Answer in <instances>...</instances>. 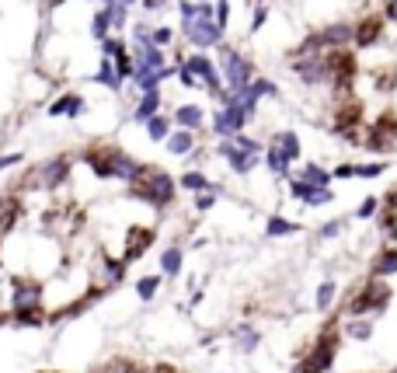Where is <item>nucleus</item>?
Masks as SVG:
<instances>
[{
  "mask_svg": "<svg viewBox=\"0 0 397 373\" xmlns=\"http://www.w3.org/2000/svg\"><path fill=\"white\" fill-rule=\"evenodd\" d=\"M223 77H226V84H230V94H237V91H244L251 84V63L241 56V52L226 49L223 52Z\"/></svg>",
  "mask_w": 397,
  "mask_h": 373,
  "instance_id": "nucleus-1",
  "label": "nucleus"
},
{
  "mask_svg": "<svg viewBox=\"0 0 397 373\" xmlns=\"http://www.w3.org/2000/svg\"><path fill=\"white\" fill-rule=\"evenodd\" d=\"M136 195H143V199L164 206V202L175 199V182H171V175H167V171L153 168V171H147V189H136Z\"/></svg>",
  "mask_w": 397,
  "mask_h": 373,
  "instance_id": "nucleus-2",
  "label": "nucleus"
},
{
  "mask_svg": "<svg viewBox=\"0 0 397 373\" xmlns=\"http://www.w3.org/2000/svg\"><path fill=\"white\" fill-rule=\"evenodd\" d=\"M244 122H248V112H244V105H241L234 94L226 98V109H223L219 116H213V129H216L219 136H226V133H241Z\"/></svg>",
  "mask_w": 397,
  "mask_h": 373,
  "instance_id": "nucleus-3",
  "label": "nucleus"
},
{
  "mask_svg": "<svg viewBox=\"0 0 397 373\" xmlns=\"http://www.w3.org/2000/svg\"><path fill=\"white\" fill-rule=\"evenodd\" d=\"M387 300H390V290H387L383 283H369V286L349 303V314H376V310L387 307Z\"/></svg>",
  "mask_w": 397,
  "mask_h": 373,
  "instance_id": "nucleus-4",
  "label": "nucleus"
},
{
  "mask_svg": "<svg viewBox=\"0 0 397 373\" xmlns=\"http://www.w3.org/2000/svg\"><path fill=\"white\" fill-rule=\"evenodd\" d=\"M334 349H338V342L328 335V339H321L317 345H314V352L307 356V363H303V373H328L331 370V363H334Z\"/></svg>",
  "mask_w": 397,
  "mask_h": 373,
  "instance_id": "nucleus-5",
  "label": "nucleus"
},
{
  "mask_svg": "<svg viewBox=\"0 0 397 373\" xmlns=\"http://www.w3.org/2000/svg\"><path fill=\"white\" fill-rule=\"evenodd\" d=\"M185 32H189V39H192L195 45H213V42H219V35H223V28H219L216 21H206V18L185 21Z\"/></svg>",
  "mask_w": 397,
  "mask_h": 373,
  "instance_id": "nucleus-6",
  "label": "nucleus"
},
{
  "mask_svg": "<svg viewBox=\"0 0 397 373\" xmlns=\"http://www.w3.org/2000/svg\"><path fill=\"white\" fill-rule=\"evenodd\" d=\"M293 70L307 81V84H321V81H331V63L324 56H307L300 63H293Z\"/></svg>",
  "mask_w": 397,
  "mask_h": 373,
  "instance_id": "nucleus-7",
  "label": "nucleus"
},
{
  "mask_svg": "<svg viewBox=\"0 0 397 373\" xmlns=\"http://www.w3.org/2000/svg\"><path fill=\"white\" fill-rule=\"evenodd\" d=\"M67 175H70V157H52V161H45V164L39 168V182H42L45 189L63 185Z\"/></svg>",
  "mask_w": 397,
  "mask_h": 373,
  "instance_id": "nucleus-8",
  "label": "nucleus"
},
{
  "mask_svg": "<svg viewBox=\"0 0 397 373\" xmlns=\"http://www.w3.org/2000/svg\"><path fill=\"white\" fill-rule=\"evenodd\" d=\"M39 300H42V286H39V283L14 279V286H11V303H14V310H21V307H39Z\"/></svg>",
  "mask_w": 397,
  "mask_h": 373,
  "instance_id": "nucleus-9",
  "label": "nucleus"
},
{
  "mask_svg": "<svg viewBox=\"0 0 397 373\" xmlns=\"http://www.w3.org/2000/svg\"><path fill=\"white\" fill-rule=\"evenodd\" d=\"M185 67H189L199 81H206L213 94H223V87H219V74H216V67H213L206 56H192V60H185Z\"/></svg>",
  "mask_w": 397,
  "mask_h": 373,
  "instance_id": "nucleus-10",
  "label": "nucleus"
},
{
  "mask_svg": "<svg viewBox=\"0 0 397 373\" xmlns=\"http://www.w3.org/2000/svg\"><path fill=\"white\" fill-rule=\"evenodd\" d=\"M219 153H223L226 161H230V168H234V171H241V175H248V171L258 164V153H251V150H237L234 143H223V147H219Z\"/></svg>",
  "mask_w": 397,
  "mask_h": 373,
  "instance_id": "nucleus-11",
  "label": "nucleus"
},
{
  "mask_svg": "<svg viewBox=\"0 0 397 373\" xmlns=\"http://www.w3.org/2000/svg\"><path fill=\"white\" fill-rule=\"evenodd\" d=\"M290 192H293L297 199H303L307 206H324V202H331V192H328V189H314V185H307V182H300V178H293Z\"/></svg>",
  "mask_w": 397,
  "mask_h": 373,
  "instance_id": "nucleus-12",
  "label": "nucleus"
},
{
  "mask_svg": "<svg viewBox=\"0 0 397 373\" xmlns=\"http://www.w3.org/2000/svg\"><path fill=\"white\" fill-rule=\"evenodd\" d=\"M84 112V98H77V94H63V98H56L52 105H49V116L56 119V116H81Z\"/></svg>",
  "mask_w": 397,
  "mask_h": 373,
  "instance_id": "nucleus-13",
  "label": "nucleus"
},
{
  "mask_svg": "<svg viewBox=\"0 0 397 373\" xmlns=\"http://www.w3.org/2000/svg\"><path fill=\"white\" fill-rule=\"evenodd\" d=\"M157 109H160V87H143V98L136 105V119L147 122L150 116H157Z\"/></svg>",
  "mask_w": 397,
  "mask_h": 373,
  "instance_id": "nucleus-14",
  "label": "nucleus"
},
{
  "mask_svg": "<svg viewBox=\"0 0 397 373\" xmlns=\"http://www.w3.org/2000/svg\"><path fill=\"white\" fill-rule=\"evenodd\" d=\"M272 147L286 157V161H297V157H300V140H297V133H279Z\"/></svg>",
  "mask_w": 397,
  "mask_h": 373,
  "instance_id": "nucleus-15",
  "label": "nucleus"
},
{
  "mask_svg": "<svg viewBox=\"0 0 397 373\" xmlns=\"http://www.w3.org/2000/svg\"><path fill=\"white\" fill-rule=\"evenodd\" d=\"M167 140V150L171 153H192V147H195V136H192V129H182V133H171V136H164Z\"/></svg>",
  "mask_w": 397,
  "mask_h": 373,
  "instance_id": "nucleus-16",
  "label": "nucleus"
},
{
  "mask_svg": "<svg viewBox=\"0 0 397 373\" xmlns=\"http://www.w3.org/2000/svg\"><path fill=\"white\" fill-rule=\"evenodd\" d=\"M175 122H178L182 129H195V126L202 122V109H199V105H182V109L175 112Z\"/></svg>",
  "mask_w": 397,
  "mask_h": 373,
  "instance_id": "nucleus-17",
  "label": "nucleus"
},
{
  "mask_svg": "<svg viewBox=\"0 0 397 373\" xmlns=\"http://www.w3.org/2000/svg\"><path fill=\"white\" fill-rule=\"evenodd\" d=\"M300 182H307V185H314V189H328L331 175H328L324 168H317V164H307V168L300 171Z\"/></svg>",
  "mask_w": 397,
  "mask_h": 373,
  "instance_id": "nucleus-18",
  "label": "nucleus"
},
{
  "mask_svg": "<svg viewBox=\"0 0 397 373\" xmlns=\"http://www.w3.org/2000/svg\"><path fill=\"white\" fill-rule=\"evenodd\" d=\"M98 84H108V87H119V77H116V67H111V56H105L98 63V74H94Z\"/></svg>",
  "mask_w": 397,
  "mask_h": 373,
  "instance_id": "nucleus-19",
  "label": "nucleus"
},
{
  "mask_svg": "<svg viewBox=\"0 0 397 373\" xmlns=\"http://www.w3.org/2000/svg\"><path fill=\"white\" fill-rule=\"evenodd\" d=\"M397 273V251H383L380 262L373 265V276H394Z\"/></svg>",
  "mask_w": 397,
  "mask_h": 373,
  "instance_id": "nucleus-20",
  "label": "nucleus"
},
{
  "mask_svg": "<svg viewBox=\"0 0 397 373\" xmlns=\"http://www.w3.org/2000/svg\"><path fill=\"white\" fill-rule=\"evenodd\" d=\"M265 161H268V168L275 171V175H290V161L282 157L275 147H265Z\"/></svg>",
  "mask_w": 397,
  "mask_h": 373,
  "instance_id": "nucleus-21",
  "label": "nucleus"
},
{
  "mask_svg": "<svg viewBox=\"0 0 397 373\" xmlns=\"http://www.w3.org/2000/svg\"><path fill=\"white\" fill-rule=\"evenodd\" d=\"M108 25H111V18H108V8H101L98 14H94V21H91V35L101 42V39H108Z\"/></svg>",
  "mask_w": 397,
  "mask_h": 373,
  "instance_id": "nucleus-22",
  "label": "nucleus"
},
{
  "mask_svg": "<svg viewBox=\"0 0 397 373\" xmlns=\"http://www.w3.org/2000/svg\"><path fill=\"white\" fill-rule=\"evenodd\" d=\"M352 35H359V45H369V42H373V39L380 35V21H376V18H366L359 32L352 28Z\"/></svg>",
  "mask_w": 397,
  "mask_h": 373,
  "instance_id": "nucleus-23",
  "label": "nucleus"
},
{
  "mask_svg": "<svg viewBox=\"0 0 397 373\" xmlns=\"http://www.w3.org/2000/svg\"><path fill=\"white\" fill-rule=\"evenodd\" d=\"M133 70H136V63L129 60V52L119 49V52H116V77H119V81H122V77H133Z\"/></svg>",
  "mask_w": 397,
  "mask_h": 373,
  "instance_id": "nucleus-24",
  "label": "nucleus"
},
{
  "mask_svg": "<svg viewBox=\"0 0 397 373\" xmlns=\"http://www.w3.org/2000/svg\"><path fill=\"white\" fill-rule=\"evenodd\" d=\"M265 231H268L272 237H282V234H293V231H297V224H290V220H282V217H268Z\"/></svg>",
  "mask_w": 397,
  "mask_h": 373,
  "instance_id": "nucleus-25",
  "label": "nucleus"
},
{
  "mask_svg": "<svg viewBox=\"0 0 397 373\" xmlns=\"http://www.w3.org/2000/svg\"><path fill=\"white\" fill-rule=\"evenodd\" d=\"M160 265H164V273H167V276H175V273L182 269V251H178V248H171V251H164Z\"/></svg>",
  "mask_w": 397,
  "mask_h": 373,
  "instance_id": "nucleus-26",
  "label": "nucleus"
},
{
  "mask_svg": "<svg viewBox=\"0 0 397 373\" xmlns=\"http://www.w3.org/2000/svg\"><path fill=\"white\" fill-rule=\"evenodd\" d=\"M147 133H150L153 140H164V136H167V119H160V116H150V119H147Z\"/></svg>",
  "mask_w": 397,
  "mask_h": 373,
  "instance_id": "nucleus-27",
  "label": "nucleus"
},
{
  "mask_svg": "<svg viewBox=\"0 0 397 373\" xmlns=\"http://www.w3.org/2000/svg\"><path fill=\"white\" fill-rule=\"evenodd\" d=\"M209 182H206V175L202 171H189L185 178H182V189H192V192H202Z\"/></svg>",
  "mask_w": 397,
  "mask_h": 373,
  "instance_id": "nucleus-28",
  "label": "nucleus"
},
{
  "mask_svg": "<svg viewBox=\"0 0 397 373\" xmlns=\"http://www.w3.org/2000/svg\"><path fill=\"white\" fill-rule=\"evenodd\" d=\"M157 286H160V279H157V276H147V279H140V283H136V293H140V300H150V297L157 293Z\"/></svg>",
  "mask_w": 397,
  "mask_h": 373,
  "instance_id": "nucleus-29",
  "label": "nucleus"
},
{
  "mask_svg": "<svg viewBox=\"0 0 397 373\" xmlns=\"http://www.w3.org/2000/svg\"><path fill=\"white\" fill-rule=\"evenodd\" d=\"M234 339H237V342H241V349H248V352L258 345V332H251V328H237V332H234Z\"/></svg>",
  "mask_w": 397,
  "mask_h": 373,
  "instance_id": "nucleus-30",
  "label": "nucleus"
},
{
  "mask_svg": "<svg viewBox=\"0 0 397 373\" xmlns=\"http://www.w3.org/2000/svg\"><path fill=\"white\" fill-rule=\"evenodd\" d=\"M331 300H334V283H321V290H317V307L328 310Z\"/></svg>",
  "mask_w": 397,
  "mask_h": 373,
  "instance_id": "nucleus-31",
  "label": "nucleus"
},
{
  "mask_svg": "<svg viewBox=\"0 0 397 373\" xmlns=\"http://www.w3.org/2000/svg\"><path fill=\"white\" fill-rule=\"evenodd\" d=\"M369 335H373V328H369L366 321H352V325H349V339H359V342H366Z\"/></svg>",
  "mask_w": 397,
  "mask_h": 373,
  "instance_id": "nucleus-32",
  "label": "nucleus"
},
{
  "mask_svg": "<svg viewBox=\"0 0 397 373\" xmlns=\"http://www.w3.org/2000/svg\"><path fill=\"white\" fill-rule=\"evenodd\" d=\"M213 18H216V25H219V28H226V18H230V0H219L216 11H213Z\"/></svg>",
  "mask_w": 397,
  "mask_h": 373,
  "instance_id": "nucleus-33",
  "label": "nucleus"
},
{
  "mask_svg": "<svg viewBox=\"0 0 397 373\" xmlns=\"http://www.w3.org/2000/svg\"><path fill=\"white\" fill-rule=\"evenodd\" d=\"M380 171H383V164H363V168L356 164V178H376Z\"/></svg>",
  "mask_w": 397,
  "mask_h": 373,
  "instance_id": "nucleus-34",
  "label": "nucleus"
},
{
  "mask_svg": "<svg viewBox=\"0 0 397 373\" xmlns=\"http://www.w3.org/2000/svg\"><path fill=\"white\" fill-rule=\"evenodd\" d=\"M209 206H216V189L199 192V199H195V209H209Z\"/></svg>",
  "mask_w": 397,
  "mask_h": 373,
  "instance_id": "nucleus-35",
  "label": "nucleus"
},
{
  "mask_svg": "<svg viewBox=\"0 0 397 373\" xmlns=\"http://www.w3.org/2000/svg\"><path fill=\"white\" fill-rule=\"evenodd\" d=\"M178 11H182V21H192V18L199 14V4H192V0H185V4H182Z\"/></svg>",
  "mask_w": 397,
  "mask_h": 373,
  "instance_id": "nucleus-36",
  "label": "nucleus"
},
{
  "mask_svg": "<svg viewBox=\"0 0 397 373\" xmlns=\"http://www.w3.org/2000/svg\"><path fill=\"white\" fill-rule=\"evenodd\" d=\"M14 164H21V153H4V157H0V171H8Z\"/></svg>",
  "mask_w": 397,
  "mask_h": 373,
  "instance_id": "nucleus-37",
  "label": "nucleus"
},
{
  "mask_svg": "<svg viewBox=\"0 0 397 373\" xmlns=\"http://www.w3.org/2000/svg\"><path fill=\"white\" fill-rule=\"evenodd\" d=\"M150 42H157V45H167V42H171V28H157V32L150 35Z\"/></svg>",
  "mask_w": 397,
  "mask_h": 373,
  "instance_id": "nucleus-38",
  "label": "nucleus"
},
{
  "mask_svg": "<svg viewBox=\"0 0 397 373\" xmlns=\"http://www.w3.org/2000/svg\"><path fill=\"white\" fill-rule=\"evenodd\" d=\"M376 213V199H363V206H359V217H373Z\"/></svg>",
  "mask_w": 397,
  "mask_h": 373,
  "instance_id": "nucleus-39",
  "label": "nucleus"
},
{
  "mask_svg": "<svg viewBox=\"0 0 397 373\" xmlns=\"http://www.w3.org/2000/svg\"><path fill=\"white\" fill-rule=\"evenodd\" d=\"M334 178H356V164H342L334 171Z\"/></svg>",
  "mask_w": 397,
  "mask_h": 373,
  "instance_id": "nucleus-40",
  "label": "nucleus"
},
{
  "mask_svg": "<svg viewBox=\"0 0 397 373\" xmlns=\"http://www.w3.org/2000/svg\"><path fill=\"white\" fill-rule=\"evenodd\" d=\"M338 231H342V224H338V220H331V224H324V227H321V234H324V237H334Z\"/></svg>",
  "mask_w": 397,
  "mask_h": 373,
  "instance_id": "nucleus-41",
  "label": "nucleus"
},
{
  "mask_svg": "<svg viewBox=\"0 0 397 373\" xmlns=\"http://www.w3.org/2000/svg\"><path fill=\"white\" fill-rule=\"evenodd\" d=\"M387 18L397 21V0H390V4H387Z\"/></svg>",
  "mask_w": 397,
  "mask_h": 373,
  "instance_id": "nucleus-42",
  "label": "nucleus"
}]
</instances>
